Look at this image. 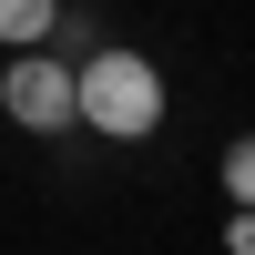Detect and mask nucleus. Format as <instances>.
I'll use <instances>...</instances> for the list:
<instances>
[{"label":"nucleus","instance_id":"1","mask_svg":"<svg viewBox=\"0 0 255 255\" xmlns=\"http://www.w3.org/2000/svg\"><path fill=\"white\" fill-rule=\"evenodd\" d=\"M72 92H82V123H92L102 143L163 133V72H153L143 51H123V41H102V51L72 61Z\"/></svg>","mask_w":255,"mask_h":255},{"label":"nucleus","instance_id":"2","mask_svg":"<svg viewBox=\"0 0 255 255\" xmlns=\"http://www.w3.org/2000/svg\"><path fill=\"white\" fill-rule=\"evenodd\" d=\"M0 113L20 123V133H72L82 123V92H72V61L41 41V51H10V72H0Z\"/></svg>","mask_w":255,"mask_h":255},{"label":"nucleus","instance_id":"3","mask_svg":"<svg viewBox=\"0 0 255 255\" xmlns=\"http://www.w3.org/2000/svg\"><path fill=\"white\" fill-rule=\"evenodd\" d=\"M61 31V0H0V51H41Z\"/></svg>","mask_w":255,"mask_h":255},{"label":"nucleus","instance_id":"4","mask_svg":"<svg viewBox=\"0 0 255 255\" xmlns=\"http://www.w3.org/2000/svg\"><path fill=\"white\" fill-rule=\"evenodd\" d=\"M225 204H255V133L225 143Z\"/></svg>","mask_w":255,"mask_h":255},{"label":"nucleus","instance_id":"5","mask_svg":"<svg viewBox=\"0 0 255 255\" xmlns=\"http://www.w3.org/2000/svg\"><path fill=\"white\" fill-rule=\"evenodd\" d=\"M225 255H255V204H225Z\"/></svg>","mask_w":255,"mask_h":255}]
</instances>
